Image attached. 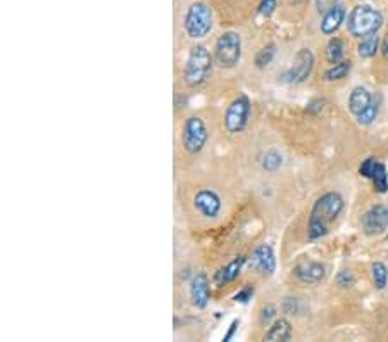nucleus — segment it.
<instances>
[{
    "label": "nucleus",
    "instance_id": "1",
    "mask_svg": "<svg viewBox=\"0 0 388 342\" xmlns=\"http://www.w3.org/2000/svg\"><path fill=\"white\" fill-rule=\"evenodd\" d=\"M343 197L339 192H326L318 197L310 209L309 223H307V237L309 240H318L330 232L332 225L343 211Z\"/></svg>",
    "mask_w": 388,
    "mask_h": 342
},
{
    "label": "nucleus",
    "instance_id": "2",
    "mask_svg": "<svg viewBox=\"0 0 388 342\" xmlns=\"http://www.w3.org/2000/svg\"><path fill=\"white\" fill-rule=\"evenodd\" d=\"M214 56L205 45H194L188 52L183 69V80L190 89H198L204 85L212 75Z\"/></svg>",
    "mask_w": 388,
    "mask_h": 342
},
{
    "label": "nucleus",
    "instance_id": "3",
    "mask_svg": "<svg viewBox=\"0 0 388 342\" xmlns=\"http://www.w3.org/2000/svg\"><path fill=\"white\" fill-rule=\"evenodd\" d=\"M383 26V16L378 9L369 4H359L350 11L347 19V30L356 38H364L378 33V30Z\"/></svg>",
    "mask_w": 388,
    "mask_h": 342
},
{
    "label": "nucleus",
    "instance_id": "4",
    "mask_svg": "<svg viewBox=\"0 0 388 342\" xmlns=\"http://www.w3.org/2000/svg\"><path fill=\"white\" fill-rule=\"evenodd\" d=\"M242 59V36L237 32H225L214 43V62L222 69H233Z\"/></svg>",
    "mask_w": 388,
    "mask_h": 342
},
{
    "label": "nucleus",
    "instance_id": "5",
    "mask_svg": "<svg viewBox=\"0 0 388 342\" xmlns=\"http://www.w3.org/2000/svg\"><path fill=\"white\" fill-rule=\"evenodd\" d=\"M185 33L192 40H202L212 30V11L205 2H194L187 9L183 18Z\"/></svg>",
    "mask_w": 388,
    "mask_h": 342
},
{
    "label": "nucleus",
    "instance_id": "6",
    "mask_svg": "<svg viewBox=\"0 0 388 342\" xmlns=\"http://www.w3.org/2000/svg\"><path fill=\"white\" fill-rule=\"evenodd\" d=\"M252 102L247 95H238L233 99L225 111V130L229 135H238L247 128L251 122Z\"/></svg>",
    "mask_w": 388,
    "mask_h": 342
},
{
    "label": "nucleus",
    "instance_id": "7",
    "mask_svg": "<svg viewBox=\"0 0 388 342\" xmlns=\"http://www.w3.org/2000/svg\"><path fill=\"white\" fill-rule=\"evenodd\" d=\"M209 132L204 119L198 116H188L181 126V146L188 154H201L207 146Z\"/></svg>",
    "mask_w": 388,
    "mask_h": 342
},
{
    "label": "nucleus",
    "instance_id": "8",
    "mask_svg": "<svg viewBox=\"0 0 388 342\" xmlns=\"http://www.w3.org/2000/svg\"><path fill=\"white\" fill-rule=\"evenodd\" d=\"M312 68H315V54H312V50L300 49L297 52L295 59H293L292 68L283 75V78L288 83H302L309 78Z\"/></svg>",
    "mask_w": 388,
    "mask_h": 342
},
{
    "label": "nucleus",
    "instance_id": "9",
    "mask_svg": "<svg viewBox=\"0 0 388 342\" xmlns=\"http://www.w3.org/2000/svg\"><path fill=\"white\" fill-rule=\"evenodd\" d=\"M194 207L205 220H214L221 214L222 201L212 189H201L194 196Z\"/></svg>",
    "mask_w": 388,
    "mask_h": 342
},
{
    "label": "nucleus",
    "instance_id": "10",
    "mask_svg": "<svg viewBox=\"0 0 388 342\" xmlns=\"http://www.w3.org/2000/svg\"><path fill=\"white\" fill-rule=\"evenodd\" d=\"M247 263L254 271L264 275V277H269L276 270L275 249L269 244H261V246H258L252 251L251 256L247 258Z\"/></svg>",
    "mask_w": 388,
    "mask_h": 342
},
{
    "label": "nucleus",
    "instance_id": "11",
    "mask_svg": "<svg viewBox=\"0 0 388 342\" xmlns=\"http://www.w3.org/2000/svg\"><path fill=\"white\" fill-rule=\"evenodd\" d=\"M388 228V207L373 206L363 216V230L367 237L381 236Z\"/></svg>",
    "mask_w": 388,
    "mask_h": 342
},
{
    "label": "nucleus",
    "instance_id": "12",
    "mask_svg": "<svg viewBox=\"0 0 388 342\" xmlns=\"http://www.w3.org/2000/svg\"><path fill=\"white\" fill-rule=\"evenodd\" d=\"M190 299L192 304L198 310H204L211 299V284H209V277L201 271V273L194 275L190 280Z\"/></svg>",
    "mask_w": 388,
    "mask_h": 342
},
{
    "label": "nucleus",
    "instance_id": "13",
    "mask_svg": "<svg viewBox=\"0 0 388 342\" xmlns=\"http://www.w3.org/2000/svg\"><path fill=\"white\" fill-rule=\"evenodd\" d=\"M293 275L302 284L315 285L326 277V266L323 263H318V261H307V263L297 264L293 268Z\"/></svg>",
    "mask_w": 388,
    "mask_h": 342
},
{
    "label": "nucleus",
    "instance_id": "14",
    "mask_svg": "<svg viewBox=\"0 0 388 342\" xmlns=\"http://www.w3.org/2000/svg\"><path fill=\"white\" fill-rule=\"evenodd\" d=\"M345 18H347L345 8H343L342 4H335V5H333V8L330 9V11H326L325 14H323L321 25H319V28H321L323 35H326V36L335 35V33L340 30V26L343 25Z\"/></svg>",
    "mask_w": 388,
    "mask_h": 342
},
{
    "label": "nucleus",
    "instance_id": "15",
    "mask_svg": "<svg viewBox=\"0 0 388 342\" xmlns=\"http://www.w3.org/2000/svg\"><path fill=\"white\" fill-rule=\"evenodd\" d=\"M245 263H247V258L245 256H237L235 260L229 261L226 266L219 268L218 271H216L214 275V282L218 285H228L231 284V282L237 280L238 277H240L242 273V268L245 266Z\"/></svg>",
    "mask_w": 388,
    "mask_h": 342
},
{
    "label": "nucleus",
    "instance_id": "16",
    "mask_svg": "<svg viewBox=\"0 0 388 342\" xmlns=\"http://www.w3.org/2000/svg\"><path fill=\"white\" fill-rule=\"evenodd\" d=\"M293 337L292 323L286 318H276L264 334V341L268 342H286Z\"/></svg>",
    "mask_w": 388,
    "mask_h": 342
},
{
    "label": "nucleus",
    "instance_id": "17",
    "mask_svg": "<svg viewBox=\"0 0 388 342\" xmlns=\"http://www.w3.org/2000/svg\"><path fill=\"white\" fill-rule=\"evenodd\" d=\"M371 100H373V95H371V92L366 87H356V89L350 92L349 111L357 118L361 113H364V111L367 109Z\"/></svg>",
    "mask_w": 388,
    "mask_h": 342
},
{
    "label": "nucleus",
    "instance_id": "18",
    "mask_svg": "<svg viewBox=\"0 0 388 342\" xmlns=\"http://www.w3.org/2000/svg\"><path fill=\"white\" fill-rule=\"evenodd\" d=\"M369 180L373 182L374 189H376L378 194L388 192V171H387V166H385L381 161H376Z\"/></svg>",
    "mask_w": 388,
    "mask_h": 342
},
{
    "label": "nucleus",
    "instance_id": "19",
    "mask_svg": "<svg viewBox=\"0 0 388 342\" xmlns=\"http://www.w3.org/2000/svg\"><path fill=\"white\" fill-rule=\"evenodd\" d=\"M378 49H380V36L378 33L369 36H364L363 40L357 45V54H359L361 59H371V57L376 56Z\"/></svg>",
    "mask_w": 388,
    "mask_h": 342
},
{
    "label": "nucleus",
    "instance_id": "20",
    "mask_svg": "<svg viewBox=\"0 0 388 342\" xmlns=\"http://www.w3.org/2000/svg\"><path fill=\"white\" fill-rule=\"evenodd\" d=\"M325 54H326V61H328L330 65H336V62L342 61L343 54H345V45H343L342 38H339V36L330 38Z\"/></svg>",
    "mask_w": 388,
    "mask_h": 342
},
{
    "label": "nucleus",
    "instance_id": "21",
    "mask_svg": "<svg viewBox=\"0 0 388 342\" xmlns=\"http://www.w3.org/2000/svg\"><path fill=\"white\" fill-rule=\"evenodd\" d=\"M352 69V61H340L336 65H332V68H328L323 75V78L326 82H339V80H343Z\"/></svg>",
    "mask_w": 388,
    "mask_h": 342
},
{
    "label": "nucleus",
    "instance_id": "22",
    "mask_svg": "<svg viewBox=\"0 0 388 342\" xmlns=\"http://www.w3.org/2000/svg\"><path fill=\"white\" fill-rule=\"evenodd\" d=\"M371 278H373V284L376 289H385L388 284V268L387 264H383L381 261L371 264Z\"/></svg>",
    "mask_w": 388,
    "mask_h": 342
},
{
    "label": "nucleus",
    "instance_id": "23",
    "mask_svg": "<svg viewBox=\"0 0 388 342\" xmlns=\"http://www.w3.org/2000/svg\"><path fill=\"white\" fill-rule=\"evenodd\" d=\"M282 164H283V157L276 149L268 150L261 159V166L266 173H275V171H278L279 168H282Z\"/></svg>",
    "mask_w": 388,
    "mask_h": 342
},
{
    "label": "nucleus",
    "instance_id": "24",
    "mask_svg": "<svg viewBox=\"0 0 388 342\" xmlns=\"http://www.w3.org/2000/svg\"><path fill=\"white\" fill-rule=\"evenodd\" d=\"M275 56H276V45H275V43H268L266 47H262V49L259 50L258 56H255V59H254L255 68L266 69L273 62Z\"/></svg>",
    "mask_w": 388,
    "mask_h": 342
},
{
    "label": "nucleus",
    "instance_id": "25",
    "mask_svg": "<svg viewBox=\"0 0 388 342\" xmlns=\"http://www.w3.org/2000/svg\"><path fill=\"white\" fill-rule=\"evenodd\" d=\"M378 113H380V99L373 97V100H371V104L367 106V109L357 116V123L363 126L371 125V123L378 118Z\"/></svg>",
    "mask_w": 388,
    "mask_h": 342
},
{
    "label": "nucleus",
    "instance_id": "26",
    "mask_svg": "<svg viewBox=\"0 0 388 342\" xmlns=\"http://www.w3.org/2000/svg\"><path fill=\"white\" fill-rule=\"evenodd\" d=\"M336 284L340 287H343V289H349V287H352L356 284V277H354V273L350 270H342L336 275Z\"/></svg>",
    "mask_w": 388,
    "mask_h": 342
},
{
    "label": "nucleus",
    "instance_id": "27",
    "mask_svg": "<svg viewBox=\"0 0 388 342\" xmlns=\"http://www.w3.org/2000/svg\"><path fill=\"white\" fill-rule=\"evenodd\" d=\"M276 11V0H261L259 2L258 12L262 18H271Z\"/></svg>",
    "mask_w": 388,
    "mask_h": 342
},
{
    "label": "nucleus",
    "instance_id": "28",
    "mask_svg": "<svg viewBox=\"0 0 388 342\" xmlns=\"http://www.w3.org/2000/svg\"><path fill=\"white\" fill-rule=\"evenodd\" d=\"M252 296H254V287H252V285H245L244 289H240L233 296V299H235V303L247 304L249 301L252 299Z\"/></svg>",
    "mask_w": 388,
    "mask_h": 342
},
{
    "label": "nucleus",
    "instance_id": "29",
    "mask_svg": "<svg viewBox=\"0 0 388 342\" xmlns=\"http://www.w3.org/2000/svg\"><path fill=\"white\" fill-rule=\"evenodd\" d=\"M282 308L286 315H297L299 313V299L297 297H285Z\"/></svg>",
    "mask_w": 388,
    "mask_h": 342
},
{
    "label": "nucleus",
    "instance_id": "30",
    "mask_svg": "<svg viewBox=\"0 0 388 342\" xmlns=\"http://www.w3.org/2000/svg\"><path fill=\"white\" fill-rule=\"evenodd\" d=\"M378 159H374V157H367L366 161H363V164H361L359 168V173L361 176H364V179H369L371 173H373L374 170V164H376Z\"/></svg>",
    "mask_w": 388,
    "mask_h": 342
},
{
    "label": "nucleus",
    "instance_id": "31",
    "mask_svg": "<svg viewBox=\"0 0 388 342\" xmlns=\"http://www.w3.org/2000/svg\"><path fill=\"white\" fill-rule=\"evenodd\" d=\"M325 106H326V100L316 99V100H312V102H309V106H307V113L319 114V113H323Z\"/></svg>",
    "mask_w": 388,
    "mask_h": 342
},
{
    "label": "nucleus",
    "instance_id": "32",
    "mask_svg": "<svg viewBox=\"0 0 388 342\" xmlns=\"http://www.w3.org/2000/svg\"><path fill=\"white\" fill-rule=\"evenodd\" d=\"M275 317H276V306H275V304H268V306L262 308V311H261V321H262V323H268V321Z\"/></svg>",
    "mask_w": 388,
    "mask_h": 342
},
{
    "label": "nucleus",
    "instance_id": "33",
    "mask_svg": "<svg viewBox=\"0 0 388 342\" xmlns=\"http://www.w3.org/2000/svg\"><path fill=\"white\" fill-rule=\"evenodd\" d=\"M335 4H339L336 0H316V9H318L319 14H325V12L330 11Z\"/></svg>",
    "mask_w": 388,
    "mask_h": 342
},
{
    "label": "nucleus",
    "instance_id": "34",
    "mask_svg": "<svg viewBox=\"0 0 388 342\" xmlns=\"http://www.w3.org/2000/svg\"><path fill=\"white\" fill-rule=\"evenodd\" d=\"M238 325H240V320H233L231 325H229L228 332H226V335H225V337H222V341H225V342L231 341V337H233V335H235V332H237Z\"/></svg>",
    "mask_w": 388,
    "mask_h": 342
},
{
    "label": "nucleus",
    "instance_id": "35",
    "mask_svg": "<svg viewBox=\"0 0 388 342\" xmlns=\"http://www.w3.org/2000/svg\"><path fill=\"white\" fill-rule=\"evenodd\" d=\"M381 52H383V57L388 61V33L385 35L383 38V45H381Z\"/></svg>",
    "mask_w": 388,
    "mask_h": 342
}]
</instances>
